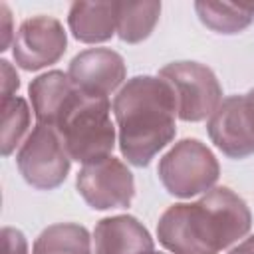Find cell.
Wrapping results in <instances>:
<instances>
[{
	"label": "cell",
	"instance_id": "cell-9",
	"mask_svg": "<svg viewBox=\"0 0 254 254\" xmlns=\"http://www.w3.org/2000/svg\"><path fill=\"white\" fill-rule=\"evenodd\" d=\"M206 133L214 147L230 159L254 155V129L250 125L244 95L222 99L206 121Z\"/></svg>",
	"mask_w": 254,
	"mask_h": 254
},
{
	"label": "cell",
	"instance_id": "cell-5",
	"mask_svg": "<svg viewBox=\"0 0 254 254\" xmlns=\"http://www.w3.org/2000/svg\"><path fill=\"white\" fill-rule=\"evenodd\" d=\"M177 99V113L183 121H202L222 101V85L216 73L198 62H171L159 69Z\"/></svg>",
	"mask_w": 254,
	"mask_h": 254
},
{
	"label": "cell",
	"instance_id": "cell-8",
	"mask_svg": "<svg viewBox=\"0 0 254 254\" xmlns=\"http://www.w3.org/2000/svg\"><path fill=\"white\" fill-rule=\"evenodd\" d=\"M67 34L62 22L54 16L26 18L12 42V56L16 65L26 71H38L48 67L65 54Z\"/></svg>",
	"mask_w": 254,
	"mask_h": 254
},
{
	"label": "cell",
	"instance_id": "cell-3",
	"mask_svg": "<svg viewBox=\"0 0 254 254\" xmlns=\"http://www.w3.org/2000/svg\"><path fill=\"white\" fill-rule=\"evenodd\" d=\"M54 129L58 131L69 159L81 165L109 157L115 147L111 103L105 95H91L75 89L62 109Z\"/></svg>",
	"mask_w": 254,
	"mask_h": 254
},
{
	"label": "cell",
	"instance_id": "cell-7",
	"mask_svg": "<svg viewBox=\"0 0 254 254\" xmlns=\"http://www.w3.org/2000/svg\"><path fill=\"white\" fill-rule=\"evenodd\" d=\"M75 189L95 210L127 208L135 196V179L123 161L109 155L83 165L75 177Z\"/></svg>",
	"mask_w": 254,
	"mask_h": 254
},
{
	"label": "cell",
	"instance_id": "cell-21",
	"mask_svg": "<svg viewBox=\"0 0 254 254\" xmlns=\"http://www.w3.org/2000/svg\"><path fill=\"white\" fill-rule=\"evenodd\" d=\"M228 254H254V234L244 238L242 242H238Z\"/></svg>",
	"mask_w": 254,
	"mask_h": 254
},
{
	"label": "cell",
	"instance_id": "cell-13",
	"mask_svg": "<svg viewBox=\"0 0 254 254\" xmlns=\"http://www.w3.org/2000/svg\"><path fill=\"white\" fill-rule=\"evenodd\" d=\"M75 89L77 87L73 85L69 75L64 73L62 69H52L34 77L28 85V95L32 101L36 121L40 125L54 127L62 109L75 93Z\"/></svg>",
	"mask_w": 254,
	"mask_h": 254
},
{
	"label": "cell",
	"instance_id": "cell-22",
	"mask_svg": "<svg viewBox=\"0 0 254 254\" xmlns=\"http://www.w3.org/2000/svg\"><path fill=\"white\" fill-rule=\"evenodd\" d=\"M244 99H246V109H248L250 125H252V129H254V89H250V91L244 95Z\"/></svg>",
	"mask_w": 254,
	"mask_h": 254
},
{
	"label": "cell",
	"instance_id": "cell-15",
	"mask_svg": "<svg viewBox=\"0 0 254 254\" xmlns=\"http://www.w3.org/2000/svg\"><path fill=\"white\" fill-rule=\"evenodd\" d=\"M32 254H91V236L81 224L58 222L40 232Z\"/></svg>",
	"mask_w": 254,
	"mask_h": 254
},
{
	"label": "cell",
	"instance_id": "cell-17",
	"mask_svg": "<svg viewBox=\"0 0 254 254\" xmlns=\"http://www.w3.org/2000/svg\"><path fill=\"white\" fill-rule=\"evenodd\" d=\"M30 127V107L26 99L14 95L2 99V155L8 157L18 145Z\"/></svg>",
	"mask_w": 254,
	"mask_h": 254
},
{
	"label": "cell",
	"instance_id": "cell-23",
	"mask_svg": "<svg viewBox=\"0 0 254 254\" xmlns=\"http://www.w3.org/2000/svg\"><path fill=\"white\" fill-rule=\"evenodd\" d=\"M153 254H161V252H153Z\"/></svg>",
	"mask_w": 254,
	"mask_h": 254
},
{
	"label": "cell",
	"instance_id": "cell-2",
	"mask_svg": "<svg viewBox=\"0 0 254 254\" xmlns=\"http://www.w3.org/2000/svg\"><path fill=\"white\" fill-rule=\"evenodd\" d=\"M119 151L127 163L147 167L177 135V99L163 77L135 75L113 99Z\"/></svg>",
	"mask_w": 254,
	"mask_h": 254
},
{
	"label": "cell",
	"instance_id": "cell-16",
	"mask_svg": "<svg viewBox=\"0 0 254 254\" xmlns=\"http://www.w3.org/2000/svg\"><path fill=\"white\" fill-rule=\"evenodd\" d=\"M198 20L216 34H238L254 22V4L230 2H194Z\"/></svg>",
	"mask_w": 254,
	"mask_h": 254
},
{
	"label": "cell",
	"instance_id": "cell-19",
	"mask_svg": "<svg viewBox=\"0 0 254 254\" xmlns=\"http://www.w3.org/2000/svg\"><path fill=\"white\" fill-rule=\"evenodd\" d=\"M0 67H2V99H10V97H14L16 89L20 87V77L8 60H2Z\"/></svg>",
	"mask_w": 254,
	"mask_h": 254
},
{
	"label": "cell",
	"instance_id": "cell-6",
	"mask_svg": "<svg viewBox=\"0 0 254 254\" xmlns=\"http://www.w3.org/2000/svg\"><path fill=\"white\" fill-rule=\"evenodd\" d=\"M16 165L28 185L40 190H52L65 181L71 159L58 131L36 123L16 153Z\"/></svg>",
	"mask_w": 254,
	"mask_h": 254
},
{
	"label": "cell",
	"instance_id": "cell-4",
	"mask_svg": "<svg viewBox=\"0 0 254 254\" xmlns=\"http://www.w3.org/2000/svg\"><path fill=\"white\" fill-rule=\"evenodd\" d=\"M157 175L169 194L190 198L214 189V183L220 177V165L202 141L187 137L161 157Z\"/></svg>",
	"mask_w": 254,
	"mask_h": 254
},
{
	"label": "cell",
	"instance_id": "cell-18",
	"mask_svg": "<svg viewBox=\"0 0 254 254\" xmlns=\"http://www.w3.org/2000/svg\"><path fill=\"white\" fill-rule=\"evenodd\" d=\"M0 238H2V254H28V240L22 230L4 226Z\"/></svg>",
	"mask_w": 254,
	"mask_h": 254
},
{
	"label": "cell",
	"instance_id": "cell-10",
	"mask_svg": "<svg viewBox=\"0 0 254 254\" xmlns=\"http://www.w3.org/2000/svg\"><path fill=\"white\" fill-rule=\"evenodd\" d=\"M67 75L73 85L91 95L109 97L127 77V65L121 54L111 48L83 50L69 62Z\"/></svg>",
	"mask_w": 254,
	"mask_h": 254
},
{
	"label": "cell",
	"instance_id": "cell-20",
	"mask_svg": "<svg viewBox=\"0 0 254 254\" xmlns=\"http://www.w3.org/2000/svg\"><path fill=\"white\" fill-rule=\"evenodd\" d=\"M0 20H2V42H0V50L4 52V50H8V46H10V42H14V36L16 34H12L14 30H12V14H10V8L6 6V4H0Z\"/></svg>",
	"mask_w": 254,
	"mask_h": 254
},
{
	"label": "cell",
	"instance_id": "cell-12",
	"mask_svg": "<svg viewBox=\"0 0 254 254\" xmlns=\"http://www.w3.org/2000/svg\"><path fill=\"white\" fill-rule=\"evenodd\" d=\"M67 26L77 42H107L117 34V2H73L67 12Z\"/></svg>",
	"mask_w": 254,
	"mask_h": 254
},
{
	"label": "cell",
	"instance_id": "cell-14",
	"mask_svg": "<svg viewBox=\"0 0 254 254\" xmlns=\"http://www.w3.org/2000/svg\"><path fill=\"white\" fill-rule=\"evenodd\" d=\"M161 16V2H117V36L121 42L139 44L151 36Z\"/></svg>",
	"mask_w": 254,
	"mask_h": 254
},
{
	"label": "cell",
	"instance_id": "cell-1",
	"mask_svg": "<svg viewBox=\"0 0 254 254\" xmlns=\"http://www.w3.org/2000/svg\"><path fill=\"white\" fill-rule=\"evenodd\" d=\"M250 226L246 200L228 187H214L194 202L171 204L157 222V238L173 254H218Z\"/></svg>",
	"mask_w": 254,
	"mask_h": 254
},
{
	"label": "cell",
	"instance_id": "cell-11",
	"mask_svg": "<svg viewBox=\"0 0 254 254\" xmlns=\"http://www.w3.org/2000/svg\"><path fill=\"white\" fill-rule=\"evenodd\" d=\"M95 254H153L155 242L149 230L131 214L105 216L93 230Z\"/></svg>",
	"mask_w": 254,
	"mask_h": 254
}]
</instances>
